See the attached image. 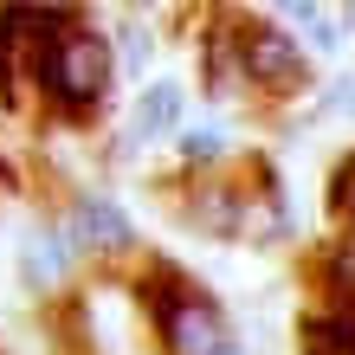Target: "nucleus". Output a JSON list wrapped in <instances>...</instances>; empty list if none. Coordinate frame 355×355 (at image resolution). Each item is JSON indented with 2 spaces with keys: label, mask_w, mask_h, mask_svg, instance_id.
I'll list each match as a JSON object with an SVG mask.
<instances>
[{
  "label": "nucleus",
  "mask_w": 355,
  "mask_h": 355,
  "mask_svg": "<svg viewBox=\"0 0 355 355\" xmlns=\"http://www.w3.org/2000/svg\"><path fill=\"white\" fill-rule=\"evenodd\" d=\"M329 214L343 220V239H355V149L336 162V175H329Z\"/></svg>",
  "instance_id": "obj_10"
},
{
  "label": "nucleus",
  "mask_w": 355,
  "mask_h": 355,
  "mask_svg": "<svg viewBox=\"0 0 355 355\" xmlns=\"http://www.w3.org/2000/svg\"><path fill=\"white\" fill-rule=\"evenodd\" d=\"M71 265H78V252L65 245L58 220H39V226H26V233H19V278H26L33 291L71 284Z\"/></svg>",
  "instance_id": "obj_6"
},
{
  "label": "nucleus",
  "mask_w": 355,
  "mask_h": 355,
  "mask_svg": "<svg viewBox=\"0 0 355 355\" xmlns=\"http://www.w3.org/2000/svg\"><path fill=\"white\" fill-rule=\"evenodd\" d=\"M297 355H355V304H310L297 317Z\"/></svg>",
  "instance_id": "obj_8"
},
{
  "label": "nucleus",
  "mask_w": 355,
  "mask_h": 355,
  "mask_svg": "<svg viewBox=\"0 0 355 355\" xmlns=\"http://www.w3.org/2000/svg\"><path fill=\"white\" fill-rule=\"evenodd\" d=\"M110 85H116V46L97 26H78L39 71V110H52L58 123H91Z\"/></svg>",
  "instance_id": "obj_2"
},
{
  "label": "nucleus",
  "mask_w": 355,
  "mask_h": 355,
  "mask_svg": "<svg viewBox=\"0 0 355 355\" xmlns=\"http://www.w3.org/2000/svg\"><path fill=\"white\" fill-rule=\"evenodd\" d=\"M0 187H13V168H7V162H0Z\"/></svg>",
  "instance_id": "obj_14"
},
{
  "label": "nucleus",
  "mask_w": 355,
  "mask_h": 355,
  "mask_svg": "<svg viewBox=\"0 0 355 355\" xmlns=\"http://www.w3.org/2000/svg\"><path fill=\"white\" fill-rule=\"evenodd\" d=\"M58 233H65V245L78 259H123V252H136V226H130V214H123L110 194H71Z\"/></svg>",
  "instance_id": "obj_4"
},
{
  "label": "nucleus",
  "mask_w": 355,
  "mask_h": 355,
  "mask_svg": "<svg viewBox=\"0 0 355 355\" xmlns=\"http://www.w3.org/2000/svg\"><path fill=\"white\" fill-rule=\"evenodd\" d=\"M175 155L187 162V175L226 168V123H187V130L175 136Z\"/></svg>",
  "instance_id": "obj_9"
},
{
  "label": "nucleus",
  "mask_w": 355,
  "mask_h": 355,
  "mask_svg": "<svg viewBox=\"0 0 355 355\" xmlns=\"http://www.w3.org/2000/svg\"><path fill=\"white\" fill-rule=\"evenodd\" d=\"M233 46H239V71H245V91L252 97H297L310 91V52L291 39V26L278 19H233Z\"/></svg>",
  "instance_id": "obj_3"
},
{
  "label": "nucleus",
  "mask_w": 355,
  "mask_h": 355,
  "mask_svg": "<svg viewBox=\"0 0 355 355\" xmlns=\"http://www.w3.org/2000/svg\"><path fill=\"white\" fill-rule=\"evenodd\" d=\"M220 355H245V349H239V343H226V349H220Z\"/></svg>",
  "instance_id": "obj_16"
},
{
  "label": "nucleus",
  "mask_w": 355,
  "mask_h": 355,
  "mask_svg": "<svg viewBox=\"0 0 355 355\" xmlns=\"http://www.w3.org/2000/svg\"><path fill=\"white\" fill-rule=\"evenodd\" d=\"M323 116L355 123V65H349V71H336V78L323 85Z\"/></svg>",
  "instance_id": "obj_11"
},
{
  "label": "nucleus",
  "mask_w": 355,
  "mask_h": 355,
  "mask_svg": "<svg viewBox=\"0 0 355 355\" xmlns=\"http://www.w3.org/2000/svg\"><path fill=\"white\" fill-rule=\"evenodd\" d=\"M181 110H187V91L175 85V78H155V85H142V97H136V110H130V130H123V142L130 149H142V142H162V136H181L187 123H181Z\"/></svg>",
  "instance_id": "obj_7"
},
{
  "label": "nucleus",
  "mask_w": 355,
  "mask_h": 355,
  "mask_svg": "<svg viewBox=\"0 0 355 355\" xmlns=\"http://www.w3.org/2000/svg\"><path fill=\"white\" fill-rule=\"evenodd\" d=\"M7 46H13V7L0 0V58H7Z\"/></svg>",
  "instance_id": "obj_13"
},
{
  "label": "nucleus",
  "mask_w": 355,
  "mask_h": 355,
  "mask_svg": "<svg viewBox=\"0 0 355 355\" xmlns=\"http://www.w3.org/2000/svg\"><path fill=\"white\" fill-rule=\"evenodd\" d=\"M136 304L149 317V336L162 355H220L226 343V310L207 297L194 278H181L175 265H155L149 278L136 284Z\"/></svg>",
  "instance_id": "obj_1"
},
{
  "label": "nucleus",
  "mask_w": 355,
  "mask_h": 355,
  "mask_svg": "<svg viewBox=\"0 0 355 355\" xmlns=\"http://www.w3.org/2000/svg\"><path fill=\"white\" fill-rule=\"evenodd\" d=\"M181 214H187V226H200L214 239H245V187L226 181V168L187 175L181 181Z\"/></svg>",
  "instance_id": "obj_5"
},
{
  "label": "nucleus",
  "mask_w": 355,
  "mask_h": 355,
  "mask_svg": "<svg viewBox=\"0 0 355 355\" xmlns=\"http://www.w3.org/2000/svg\"><path fill=\"white\" fill-rule=\"evenodd\" d=\"M343 13H349V19H343V26H349V33H355V7H343Z\"/></svg>",
  "instance_id": "obj_15"
},
{
  "label": "nucleus",
  "mask_w": 355,
  "mask_h": 355,
  "mask_svg": "<svg viewBox=\"0 0 355 355\" xmlns=\"http://www.w3.org/2000/svg\"><path fill=\"white\" fill-rule=\"evenodd\" d=\"M116 58H123V71H142V65H149V33H142V26H123Z\"/></svg>",
  "instance_id": "obj_12"
}]
</instances>
